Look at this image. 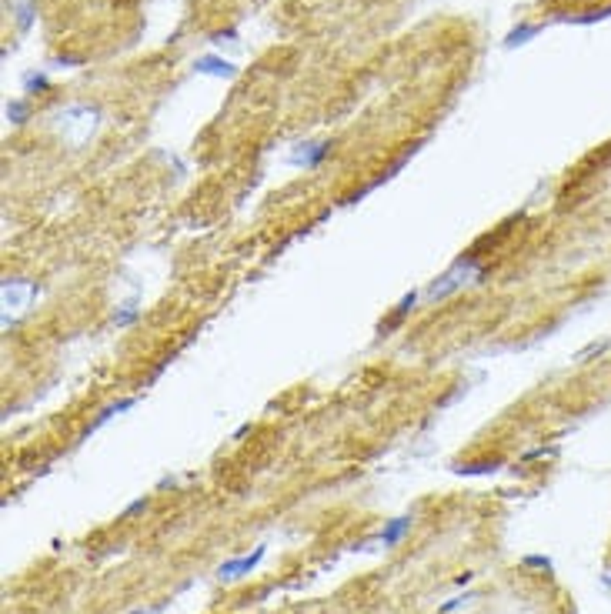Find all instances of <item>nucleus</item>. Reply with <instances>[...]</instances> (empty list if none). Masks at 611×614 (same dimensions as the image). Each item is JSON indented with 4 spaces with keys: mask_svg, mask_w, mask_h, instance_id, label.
<instances>
[{
    "mask_svg": "<svg viewBox=\"0 0 611 614\" xmlns=\"http://www.w3.org/2000/svg\"><path fill=\"white\" fill-rule=\"evenodd\" d=\"M484 281V271H481V264L475 260V257H458L438 281L424 291V301L428 304H438V301H448L455 291H461V287H468V284H481Z\"/></svg>",
    "mask_w": 611,
    "mask_h": 614,
    "instance_id": "nucleus-1",
    "label": "nucleus"
},
{
    "mask_svg": "<svg viewBox=\"0 0 611 614\" xmlns=\"http://www.w3.org/2000/svg\"><path fill=\"white\" fill-rule=\"evenodd\" d=\"M194 71H197V74H211V77H234L237 74V67H234L230 60H224V57H197Z\"/></svg>",
    "mask_w": 611,
    "mask_h": 614,
    "instance_id": "nucleus-6",
    "label": "nucleus"
},
{
    "mask_svg": "<svg viewBox=\"0 0 611 614\" xmlns=\"http://www.w3.org/2000/svg\"><path fill=\"white\" fill-rule=\"evenodd\" d=\"M37 297V284L34 281H3V310H7V317H10V310L14 314H21L30 307V301ZM3 317V321H7Z\"/></svg>",
    "mask_w": 611,
    "mask_h": 614,
    "instance_id": "nucleus-3",
    "label": "nucleus"
},
{
    "mask_svg": "<svg viewBox=\"0 0 611 614\" xmlns=\"http://www.w3.org/2000/svg\"><path fill=\"white\" fill-rule=\"evenodd\" d=\"M328 151H331L328 140H307V144H298V151L287 154V164H294V167H318L328 157Z\"/></svg>",
    "mask_w": 611,
    "mask_h": 614,
    "instance_id": "nucleus-4",
    "label": "nucleus"
},
{
    "mask_svg": "<svg viewBox=\"0 0 611 614\" xmlns=\"http://www.w3.org/2000/svg\"><path fill=\"white\" fill-rule=\"evenodd\" d=\"M7 117H10L14 124H24L27 121V103L24 101H10L7 103Z\"/></svg>",
    "mask_w": 611,
    "mask_h": 614,
    "instance_id": "nucleus-9",
    "label": "nucleus"
},
{
    "mask_svg": "<svg viewBox=\"0 0 611 614\" xmlns=\"http://www.w3.org/2000/svg\"><path fill=\"white\" fill-rule=\"evenodd\" d=\"M525 564H528V567H544V571L551 567V561H548V558H541V554H528V558H525Z\"/></svg>",
    "mask_w": 611,
    "mask_h": 614,
    "instance_id": "nucleus-13",
    "label": "nucleus"
},
{
    "mask_svg": "<svg viewBox=\"0 0 611 614\" xmlns=\"http://www.w3.org/2000/svg\"><path fill=\"white\" fill-rule=\"evenodd\" d=\"M264 554H267V548L261 544V548H254V554H244V558H234V561H224L221 567H217V578H244V574H251L257 564L264 561Z\"/></svg>",
    "mask_w": 611,
    "mask_h": 614,
    "instance_id": "nucleus-5",
    "label": "nucleus"
},
{
    "mask_svg": "<svg viewBox=\"0 0 611 614\" xmlns=\"http://www.w3.org/2000/svg\"><path fill=\"white\" fill-rule=\"evenodd\" d=\"M414 301H418V294H407L405 301H401V304H398V310H394V317H391V321H387V328H391V324H398V321H401V317H405L407 310H411V307H414Z\"/></svg>",
    "mask_w": 611,
    "mask_h": 614,
    "instance_id": "nucleus-10",
    "label": "nucleus"
},
{
    "mask_svg": "<svg viewBox=\"0 0 611 614\" xmlns=\"http://www.w3.org/2000/svg\"><path fill=\"white\" fill-rule=\"evenodd\" d=\"M24 87H27V90H44V87H47V77H44V74H30L24 80Z\"/></svg>",
    "mask_w": 611,
    "mask_h": 614,
    "instance_id": "nucleus-11",
    "label": "nucleus"
},
{
    "mask_svg": "<svg viewBox=\"0 0 611 614\" xmlns=\"http://www.w3.org/2000/svg\"><path fill=\"white\" fill-rule=\"evenodd\" d=\"M411 531V514H401V517H391L387 524H384V531H381V544L384 548H394L401 537Z\"/></svg>",
    "mask_w": 611,
    "mask_h": 614,
    "instance_id": "nucleus-7",
    "label": "nucleus"
},
{
    "mask_svg": "<svg viewBox=\"0 0 611 614\" xmlns=\"http://www.w3.org/2000/svg\"><path fill=\"white\" fill-rule=\"evenodd\" d=\"M97 107H87V103H77V107H67V110H60L57 114V134L67 140V144H74V137H77V130L80 127V134H84V140L97 130Z\"/></svg>",
    "mask_w": 611,
    "mask_h": 614,
    "instance_id": "nucleus-2",
    "label": "nucleus"
},
{
    "mask_svg": "<svg viewBox=\"0 0 611 614\" xmlns=\"http://www.w3.org/2000/svg\"><path fill=\"white\" fill-rule=\"evenodd\" d=\"M468 601H471V594H464V598H451V601H448V604H441V614H451L455 611V608H461V604H468Z\"/></svg>",
    "mask_w": 611,
    "mask_h": 614,
    "instance_id": "nucleus-12",
    "label": "nucleus"
},
{
    "mask_svg": "<svg viewBox=\"0 0 611 614\" xmlns=\"http://www.w3.org/2000/svg\"><path fill=\"white\" fill-rule=\"evenodd\" d=\"M498 467V460H478V464H458L455 471L458 474H488V471H494Z\"/></svg>",
    "mask_w": 611,
    "mask_h": 614,
    "instance_id": "nucleus-8",
    "label": "nucleus"
}]
</instances>
